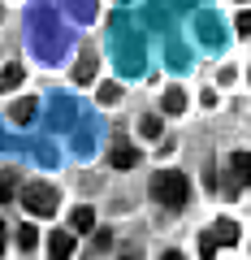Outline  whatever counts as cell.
Segmentation results:
<instances>
[{
    "label": "cell",
    "mask_w": 251,
    "mask_h": 260,
    "mask_svg": "<svg viewBox=\"0 0 251 260\" xmlns=\"http://www.w3.org/2000/svg\"><path fill=\"white\" fill-rule=\"evenodd\" d=\"M152 200H160L165 208H182L191 200V182L173 169H160V174H152Z\"/></svg>",
    "instance_id": "obj_1"
},
{
    "label": "cell",
    "mask_w": 251,
    "mask_h": 260,
    "mask_svg": "<svg viewBox=\"0 0 251 260\" xmlns=\"http://www.w3.org/2000/svg\"><path fill=\"white\" fill-rule=\"evenodd\" d=\"M18 204L26 208V217H52L56 213V191L48 182H26L18 195Z\"/></svg>",
    "instance_id": "obj_2"
},
{
    "label": "cell",
    "mask_w": 251,
    "mask_h": 260,
    "mask_svg": "<svg viewBox=\"0 0 251 260\" xmlns=\"http://www.w3.org/2000/svg\"><path fill=\"white\" fill-rule=\"evenodd\" d=\"M225 169H230V178H225V195H238L242 186H251V152H234Z\"/></svg>",
    "instance_id": "obj_3"
},
{
    "label": "cell",
    "mask_w": 251,
    "mask_h": 260,
    "mask_svg": "<svg viewBox=\"0 0 251 260\" xmlns=\"http://www.w3.org/2000/svg\"><path fill=\"white\" fill-rule=\"evenodd\" d=\"M109 165H113V169H134V165H139V152H134V143L126 139V135H117V139H113Z\"/></svg>",
    "instance_id": "obj_4"
},
{
    "label": "cell",
    "mask_w": 251,
    "mask_h": 260,
    "mask_svg": "<svg viewBox=\"0 0 251 260\" xmlns=\"http://www.w3.org/2000/svg\"><path fill=\"white\" fill-rule=\"evenodd\" d=\"M48 256H52V260H69V256H74V234H69V230L48 234Z\"/></svg>",
    "instance_id": "obj_5"
},
{
    "label": "cell",
    "mask_w": 251,
    "mask_h": 260,
    "mask_svg": "<svg viewBox=\"0 0 251 260\" xmlns=\"http://www.w3.org/2000/svg\"><path fill=\"white\" fill-rule=\"evenodd\" d=\"M208 234H212V239H217V247H234V243H238V221H230V217H221V221H217L212 225V230H208Z\"/></svg>",
    "instance_id": "obj_6"
},
{
    "label": "cell",
    "mask_w": 251,
    "mask_h": 260,
    "mask_svg": "<svg viewBox=\"0 0 251 260\" xmlns=\"http://www.w3.org/2000/svg\"><path fill=\"white\" fill-rule=\"evenodd\" d=\"M160 109H165L169 117H177V113L186 109V91H182V87H165V95H160Z\"/></svg>",
    "instance_id": "obj_7"
},
{
    "label": "cell",
    "mask_w": 251,
    "mask_h": 260,
    "mask_svg": "<svg viewBox=\"0 0 251 260\" xmlns=\"http://www.w3.org/2000/svg\"><path fill=\"white\" fill-rule=\"evenodd\" d=\"M9 117L18 121V126H26V121L35 117V95H22V100H13V109H9Z\"/></svg>",
    "instance_id": "obj_8"
},
{
    "label": "cell",
    "mask_w": 251,
    "mask_h": 260,
    "mask_svg": "<svg viewBox=\"0 0 251 260\" xmlns=\"http://www.w3.org/2000/svg\"><path fill=\"white\" fill-rule=\"evenodd\" d=\"M22 78H26V70H22L18 61L5 65V70H0V91H13V87H22Z\"/></svg>",
    "instance_id": "obj_9"
},
{
    "label": "cell",
    "mask_w": 251,
    "mask_h": 260,
    "mask_svg": "<svg viewBox=\"0 0 251 260\" xmlns=\"http://www.w3.org/2000/svg\"><path fill=\"white\" fill-rule=\"evenodd\" d=\"M13 234H18V247H22V251H35V247H39V230H35V221H22Z\"/></svg>",
    "instance_id": "obj_10"
},
{
    "label": "cell",
    "mask_w": 251,
    "mask_h": 260,
    "mask_svg": "<svg viewBox=\"0 0 251 260\" xmlns=\"http://www.w3.org/2000/svg\"><path fill=\"white\" fill-rule=\"evenodd\" d=\"M69 221H74L78 234H95V213H91V208H74V217H69Z\"/></svg>",
    "instance_id": "obj_11"
},
{
    "label": "cell",
    "mask_w": 251,
    "mask_h": 260,
    "mask_svg": "<svg viewBox=\"0 0 251 260\" xmlns=\"http://www.w3.org/2000/svg\"><path fill=\"white\" fill-rule=\"evenodd\" d=\"M91 78H95V56H91V52H87V56H83V61H78V65H74V83H91Z\"/></svg>",
    "instance_id": "obj_12"
},
{
    "label": "cell",
    "mask_w": 251,
    "mask_h": 260,
    "mask_svg": "<svg viewBox=\"0 0 251 260\" xmlns=\"http://www.w3.org/2000/svg\"><path fill=\"white\" fill-rule=\"evenodd\" d=\"M95 100H100L104 109H113V104L121 100V87H117V83H100V91H95Z\"/></svg>",
    "instance_id": "obj_13"
},
{
    "label": "cell",
    "mask_w": 251,
    "mask_h": 260,
    "mask_svg": "<svg viewBox=\"0 0 251 260\" xmlns=\"http://www.w3.org/2000/svg\"><path fill=\"white\" fill-rule=\"evenodd\" d=\"M13 186H18V174L5 169V174H0V204H9V200H13Z\"/></svg>",
    "instance_id": "obj_14"
},
{
    "label": "cell",
    "mask_w": 251,
    "mask_h": 260,
    "mask_svg": "<svg viewBox=\"0 0 251 260\" xmlns=\"http://www.w3.org/2000/svg\"><path fill=\"white\" fill-rule=\"evenodd\" d=\"M139 135H143V139H160V117H156V113H148V117L139 121Z\"/></svg>",
    "instance_id": "obj_15"
},
{
    "label": "cell",
    "mask_w": 251,
    "mask_h": 260,
    "mask_svg": "<svg viewBox=\"0 0 251 260\" xmlns=\"http://www.w3.org/2000/svg\"><path fill=\"white\" fill-rule=\"evenodd\" d=\"M199 256H217V239H212V234H199Z\"/></svg>",
    "instance_id": "obj_16"
},
{
    "label": "cell",
    "mask_w": 251,
    "mask_h": 260,
    "mask_svg": "<svg viewBox=\"0 0 251 260\" xmlns=\"http://www.w3.org/2000/svg\"><path fill=\"white\" fill-rule=\"evenodd\" d=\"M234 26H238V35H251V9L238 13V22H234Z\"/></svg>",
    "instance_id": "obj_17"
},
{
    "label": "cell",
    "mask_w": 251,
    "mask_h": 260,
    "mask_svg": "<svg viewBox=\"0 0 251 260\" xmlns=\"http://www.w3.org/2000/svg\"><path fill=\"white\" fill-rule=\"evenodd\" d=\"M5 243H9V230H5V225H0V251H5Z\"/></svg>",
    "instance_id": "obj_18"
},
{
    "label": "cell",
    "mask_w": 251,
    "mask_h": 260,
    "mask_svg": "<svg viewBox=\"0 0 251 260\" xmlns=\"http://www.w3.org/2000/svg\"><path fill=\"white\" fill-rule=\"evenodd\" d=\"M160 260H182V256H177V251H165V256H160Z\"/></svg>",
    "instance_id": "obj_19"
},
{
    "label": "cell",
    "mask_w": 251,
    "mask_h": 260,
    "mask_svg": "<svg viewBox=\"0 0 251 260\" xmlns=\"http://www.w3.org/2000/svg\"><path fill=\"white\" fill-rule=\"evenodd\" d=\"M0 13H5V9H0Z\"/></svg>",
    "instance_id": "obj_20"
}]
</instances>
